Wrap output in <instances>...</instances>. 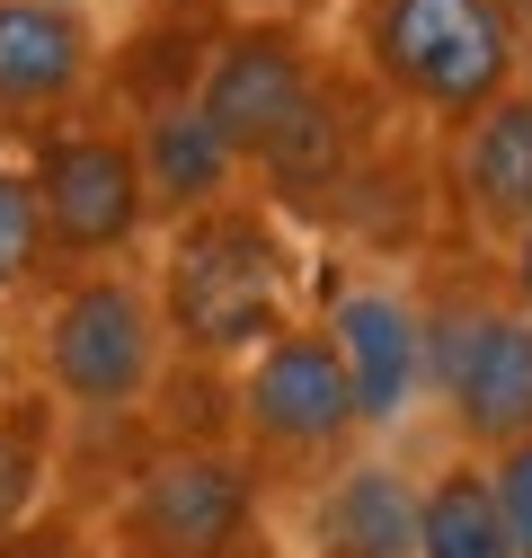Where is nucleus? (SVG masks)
<instances>
[{
  "mask_svg": "<svg viewBox=\"0 0 532 558\" xmlns=\"http://www.w3.org/2000/svg\"><path fill=\"white\" fill-rule=\"evenodd\" d=\"M133 160H143L152 214H169V222H186V214H205V204H231V195H240V151L205 124V107H195V98L143 116Z\"/></svg>",
  "mask_w": 532,
  "mask_h": 558,
  "instance_id": "ddd939ff",
  "label": "nucleus"
},
{
  "mask_svg": "<svg viewBox=\"0 0 532 558\" xmlns=\"http://www.w3.org/2000/svg\"><path fill=\"white\" fill-rule=\"evenodd\" d=\"M124 558H240L257 541V461L222 444L152 452L116 506Z\"/></svg>",
  "mask_w": 532,
  "mask_h": 558,
  "instance_id": "423d86ee",
  "label": "nucleus"
},
{
  "mask_svg": "<svg viewBox=\"0 0 532 558\" xmlns=\"http://www.w3.org/2000/svg\"><path fill=\"white\" fill-rule=\"evenodd\" d=\"M45 266V204H36V178L0 160V302H19Z\"/></svg>",
  "mask_w": 532,
  "mask_h": 558,
  "instance_id": "2eb2a0df",
  "label": "nucleus"
},
{
  "mask_svg": "<svg viewBox=\"0 0 532 558\" xmlns=\"http://www.w3.org/2000/svg\"><path fill=\"white\" fill-rule=\"evenodd\" d=\"M231 416H240V444H249L257 470H311V478L355 461V435H364L347 364H338L319 319H293L285 337H266L240 364Z\"/></svg>",
  "mask_w": 532,
  "mask_h": 558,
  "instance_id": "39448f33",
  "label": "nucleus"
},
{
  "mask_svg": "<svg viewBox=\"0 0 532 558\" xmlns=\"http://www.w3.org/2000/svg\"><path fill=\"white\" fill-rule=\"evenodd\" d=\"M523 89H532V45H523Z\"/></svg>",
  "mask_w": 532,
  "mask_h": 558,
  "instance_id": "412c9836",
  "label": "nucleus"
},
{
  "mask_svg": "<svg viewBox=\"0 0 532 558\" xmlns=\"http://www.w3.org/2000/svg\"><path fill=\"white\" fill-rule=\"evenodd\" d=\"M36 364H45V390L81 416L143 408L160 390V364H169V328H160L152 284H133V275L62 284L45 328H36Z\"/></svg>",
  "mask_w": 532,
  "mask_h": 558,
  "instance_id": "20e7f679",
  "label": "nucleus"
},
{
  "mask_svg": "<svg viewBox=\"0 0 532 558\" xmlns=\"http://www.w3.org/2000/svg\"><path fill=\"white\" fill-rule=\"evenodd\" d=\"M302 257L266 195H231L186 214L160 248V328L186 364H249L266 337L293 328Z\"/></svg>",
  "mask_w": 532,
  "mask_h": 558,
  "instance_id": "f257e3e1",
  "label": "nucleus"
},
{
  "mask_svg": "<svg viewBox=\"0 0 532 558\" xmlns=\"http://www.w3.org/2000/svg\"><path fill=\"white\" fill-rule=\"evenodd\" d=\"M311 558H418V478L399 461H338L311 497Z\"/></svg>",
  "mask_w": 532,
  "mask_h": 558,
  "instance_id": "f8f14e48",
  "label": "nucleus"
},
{
  "mask_svg": "<svg viewBox=\"0 0 532 558\" xmlns=\"http://www.w3.org/2000/svg\"><path fill=\"white\" fill-rule=\"evenodd\" d=\"M355 72L452 133L523 81V27L506 0H355Z\"/></svg>",
  "mask_w": 532,
  "mask_h": 558,
  "instance_id": "f03ea898",
  "label": "nucleus"
},
{
  "mask_svg": "<svg viewBox=\"0 0 532 558\" xmlns=\"http://www.w3.org/2000/svg\"><path fill=\"white\" fill-rule=\"evenodd\" d=\"M257 10H266V19H302V27H311V19L328 10V0H257Z\"/></svg>",
  "mask_w": 532,
  "mask_h": 558,
  "instance_id": "6ab92c4d",
  "label": "nucleus"
},
{
  "mask_svg": "<svg viewBox=\"0 0 532 558\" xmlns=\"http://www.w3.org/2000/svg\"><path fill=\"white\" fill-rule=\"evenodd\" d=\"M98 72V36L72 0H0V116L53 124Z\"/></svg>",
  "mask_w": 532,
  "mask_h": 558,
  "instance_id": "9d476101",
  "label": "nucleus"
},
{
  "mask_svg": "<svg viewBox=\"0 0 532 558\" xmlns=\"http://www.w3.org/2000/svg\"><path fill=\"white\" fill-rule=\"evenodd\" d=\"M319 72H328V53H319V36L302 19L249 10V19H231L214 36L205 72H195V107H205V124L222 133V143L240 151V169H249L302 116V98L319 89Z\"/></svg>",
  "mask_w": 532,
  "mask_h": 558,
  "instance_id": "6e6552de",
  "label": "nucleus"
},
{
  "mask_svg": "<svg viewBox=\"0 0 532 558\" xmlns=\"http://www.w3.org/2000/svg\"><path fill=\"white\" fill-rule=\"evenodd\" d=\"M506 10H515V27H532V0H506Z\"/></svg>",
  "mask_w": 532,
  "mask_h": 558,
  "instance_id": "aec40b11",
  "label": "nucleus"
},
{
  "mask_svg": "<svg viewBox=\"0 0 532 558\" xmlns=\"http://www.w3.org/2000/svg\"><path fill=\"white\" fill-rule=\"evenodd\" d=\"M36 204H45V248L53 257H124L152 222V186L143 160H133V133L107 124H53L36 133Z\"/></svg>",
  "mask_w": 532,
  "mask_h": 558,
  "instance_id": "0eeeda50",
  "label": "nucleus"
},
{
  "mask_svg": "<svg viewBox=\"0 0 532 558\" xmlns=\"http://www.w3.org/2000/svg\"><path fill=\"white\" fill-rule=\"evenodd\" d=\"M418 558H515V532L497 514L488 461L452 452L426 487H418Z\"/></svg>",
  "mask_w": 532,
  "mask_h": 558,
  "instance_id": "4468645a",
  "label": "nucleus"
},
{
  "mask_svg": "<svg viewBox=\"0 0 532 558\" xmlns=\"http://www.w3.org/2000/svg\"><path fill=\"white\" fill-rule=\"evenodd\" d=\"M319 328H328V345L347 364L364 435L399 426L418 408V390H426V319H418V302L399 284H347V293H328Z\"/></svg>",
  "mask_w": 532,
  "mask_h": 558,
  "instance_id": "1a4fd4ad",
  "label": "nucleus"
},
{
  "mask_svg": "<svg viewBox=\"0 0 532 558\" xmlns=\"http://www.w3.org/2000/svg\"><path fill=\"white\" fill-rule=\"evenodd\" d=\"M426 319V390L471 461L532 444V311L506 284H444L418 302Z\"/></svg>",
  "mask_w": 532,
  "mask_h": 558,
  "instance_id": "7ed1b4c3",
  "label": "nucleus"
},
{
  "mask_svg": "<svg viewBox=\"0 0 532 558\" xmlns=\"http://www.w3.org/2000/svg\"><path fill=\"white\" fill-rule=\"evenodd\" d=\"M444 169H452V204L471 214V231H488L497 248L523 240L532 231V89L515 81L497 107L452 124Z\"/></svg>",
  "mask_w": 532,
  "mask_h": 558,
  "instance_id": "9b49d317",
  "label": "nucleus"
},
{
  "mask_svg": "<svg viewBox=\"0 0 532 558\" xmlns=\"http://www.w3.org/2000/svg\"><path fill=\"white\" fill-rule=\"evenodd\" d=\"M36 497H45V416L27 426V408H0V532H19Z\"/></svg>",
  "mask_w": 532,
  "mask_h": 558,
  "instance_id": "dca6fc26",
  "label": "nucleus"
},
{
  "mask_svg": "<svg viewBox=\"0 0 532 558\" xmlns=\"http://www.w3.org/2000/svg\"><path fill=\"white\" fill-rule=\"evenodd\" d=\"M506 293H515V311H532V231L506 240Z\"/></svg>",
  "mask_w": 532,
  "mask_h": 558,
  "instance_id": "a211bd4d",
  "label": "nucleus"
},
{
  "mask_svg": "<svg viewBox=\"0 0 532 558\" xmlns=\"http://www.w3.org/2000/svg\"><path fill=\"white\" fill-rule=\"evenodd\" d=\"M488 487H497V514L515 532V558H532V444H506L488 461Z\"/></svg>",
  "mask_w": 532,
  "mask_h": 558,
  "instance_id": "f3484780",
  "label": "nucleus"
}]
</instances>
